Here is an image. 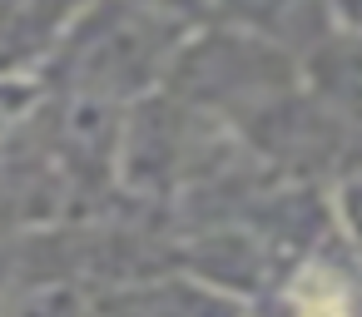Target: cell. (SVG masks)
Masks as SVG:
<instances>
[{"label":"cell","instance_id":"cell-1","mask_svg":"<svg viewBox=\"0 0 362 317\" xmlns=\"http://www.w3.org/2000/svg\"><path fill=\"white\" fill-rule=\"evenodd\" d=\"M293 302H298V317H347V297L327 273H303Z\"/></svg>","mask_w":362,"mask_h":317}]
</instances>
